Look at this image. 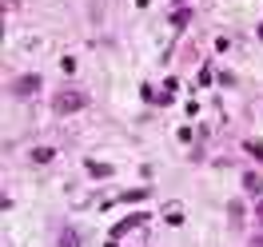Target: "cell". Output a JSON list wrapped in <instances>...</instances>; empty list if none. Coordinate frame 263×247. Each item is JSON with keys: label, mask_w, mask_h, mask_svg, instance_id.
Wrapping results in <instances>:
<instances>
[{"label": "cell", "mask_w": 263, "mask_h": 247, "mask_svg": "<svg viewBox=\"0 0 263 247\" xmlns=\"http://www.w3.org/2000/svg\"><path fill=\"white\" fill-rule=\"evenodd\" d=\"M84 108V92H60V96H56V112H80Z\"/></svg>", "instance_id": "6da1fadb"}, {"label": "cell", "mask_w": 263, "mask_h": 247, "mask_svg": "<svg viewBox=\"0 0 263 247\" xmlns=\"http://www.w3.org/2000/svg\"><path fill=\"white\" fill-rule=\"evenodd\" d=\"M32 88H36V80H20V84H16V92H20V96H28Z\"/></svg>", "instance_id": "7a4b0ae2"}, {"label": "cell", "mask_w": 263, "mask_h": 247, "mask_svg": "<svg viewBox=\"0 0 263 247\" xmlns=\"http://www.w3.org/2000/svg\"><path fill=\"white\" fill-rule=\"evenodd\" d=\"M259 219H263V203H259Z\"/></svg>", "instance_id": "3957f363"}]
</instances>
